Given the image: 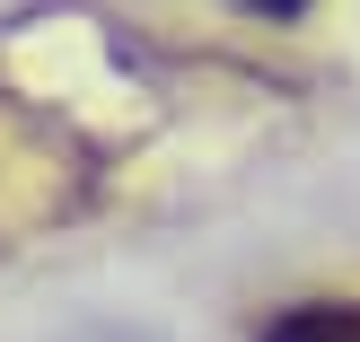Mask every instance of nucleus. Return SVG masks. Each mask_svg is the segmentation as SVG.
<instances>
[{"label":"nucleus","instance_id":"2","mask_svg":"<svg viewBox=\"0 0 360 342\" xmlns=\"http://www.w3.org/2000/svg\"><path fill=\"white\" fill-rule=\"evenodd\" d=\"M229 9H246V18H264V27H290V18H308L316 0H229Z\"/></svg>","mask_w":360,"mask_h":342},{"label":"nucleus","instance_id":"1","mask_svg":"<svg viewBox=\"0 0 360 342\" xmlns=\"http://www.w3.org/2000/svg\"><path fill=\"white\" fill-rule=\"evenodd\" d=\"M255 342H360V298H299Z\"/></svg>","mask_w":360,"mask_h":342}]
</instances>
